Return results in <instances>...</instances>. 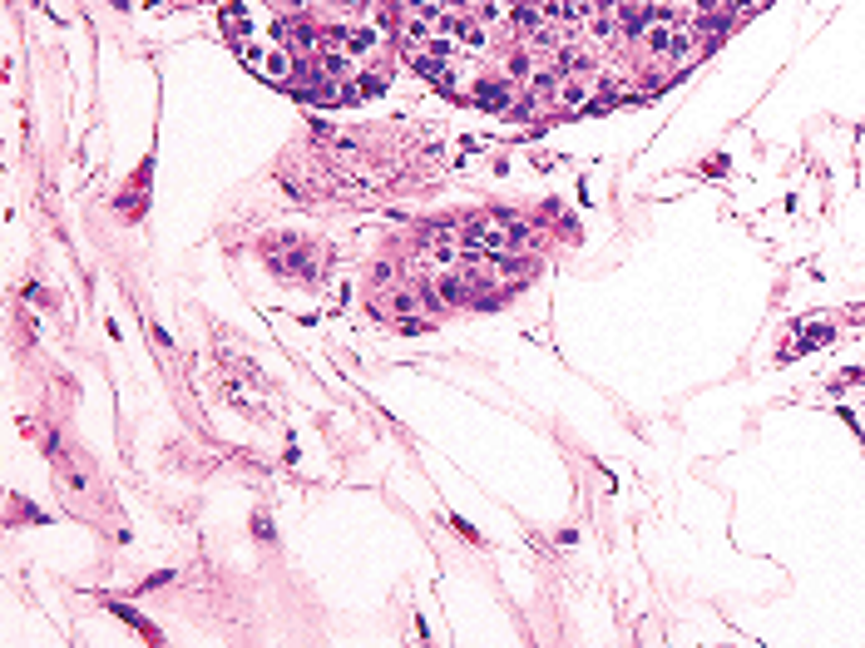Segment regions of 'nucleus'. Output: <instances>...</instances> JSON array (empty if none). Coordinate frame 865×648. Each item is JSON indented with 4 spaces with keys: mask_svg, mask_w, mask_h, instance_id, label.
<instances>
[{
    "mask_svg": "<svg viewBox=\"0 0 865 648\" xmlns=\"http://www.w3.org/2000/svg\"><path fill=\"white\" fill-rule=\"evenodd\" d=\"M267 258H272V268L277 273H287V278H312L317 273V248H307L302 238H277L272 248H267Z\"/></svg>",
    "mask_w": 865,
    "mask_h": 648,
    "instance_id": "f257e3e1",
    "label": "nucleus"
}]
</instances>
